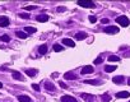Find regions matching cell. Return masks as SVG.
<instances>
[{
    "label": "cell",
    "instance_id": "1",
    "mask_svg": "<svg viewBox=\"0 0 130 102\" xmlns=\"http://www.w3.org/2000/svg\"><path fill=\"white\" fill-rule=\"evenodd\" d=\"M116 22H117L120 26H122V27H127V26L130 24V21H129V18H127L126 15H120V17H117V18H116Z\"/></svg>",
    "mask_w": 130,
    "mask_h": 102
},
{
    "label": "cell",
    "instance_id": "2",
    "mask_svg": "<svg viewBox=\"0 0 130 102\" xmlns=\"http://www.w3.org/2000/svg\"><path fill=\"white\" fill-rule=\"evenodd\" d=\"M78 5L83 7V8H96V4L93 2H91V0H79L78 2Z\"/></svg>",
    "mask_w": 130,
    "mask_h": 102
},
{
    "label": "cell",
    "instance_id": "3",
    "mask_svg": "<svg viewBox=\"0 0 130 102\" xmlns=\"http://www.w3.org/2000/svg\"><path fill=\"white\" fill-rule=\"evenodd\" d=\"M119 31H120V29H119L116 26H110V27H106V28L103 29V32H105V33H108V35H116Z\"/></svg>",
    "mask_w": 130,
    "mask_h": 102
},
{
    "label": "cell",
    "instance_id": "4",
    "mask_svg": "<svg viewBox=\"0 0 130 102\" xmlns=\"http://www.w3.org/2000/svg\"><path fill=\"white\" fill-rule=\"evenodd\" d=\"M43 87H45V89L48 91V92H54V91H55V86H54L51 82L45 80V82H43Z\"/></svg>",
    "mask_w": 130,
    "mask_h": 102
},
{
    "label": "cell",
    "instance_id": "5",
    "mask_svg": "<svg viewBox=\"0 0 130 102\" xmlns=\"http://www.w3.org/2000/svg\"><path fill=\"white\" fill-rule=\"evenodd\" d=\"M9 23H10V21L8 17H0V27H7V26H9Z\"/></svg>",
    "mask_w": 130,
    "mask_h": 102
},
{
    "label": "cell",
    "instance_id": "6",
    "mask_svg": "<svg viewBox=\"0 0 130 102\" xmlns=\"http://www.w3.org/2000/svg\"><path fill=\"white\" fill-rule=\"evenodd\" d=\"M62 45L68 46V47H74L75 46V42L73 40H70V38H64L62 40Z\"/></svg>",
    "mask_w": 130,
    "mask_h": 102
},
{
    "label": "cell",
    "instance_id": "7",
    "mask_svg": "<svg viewBox=\"0 0 130 102\" xmlns=\"http://www.w3.org/2000/svg\"><path fill=\"white\" fill-rule=\"evenodd\" d=\"M61 102H78V101L73 96H62L61 97Z\"/></svg>",
    "mask_w": 130,
    "mask_h": 102
},
{
    "label": "cell",
    "instance_id": "8",
    "mask_svg": "<svg viewBox=\"0 0 130 102\" xmlns=\"http://www.w3.org/2000/svg\"><path fill=\"white\" fill-rule=\"evenodd\" d=\"M64 78L68 79V80H74V79H77V75H75L73 72H68V73L64 74Z\"/></svg>",
    "mask_w": 130,
    "mask_h": 102
},
{
    "label": "cell",
    "instance_id": "9",
    "mask_svg": "<svg viewBox=\"0 0 130 102\" xmlns=\"http://www.w3.org/2000/svg\"><path fill=\"white\" fill-rule=\"evenodd\" d=\"M80 73H82V74H91V73H93V66L87 65V66H84V68L82 69Z\"/></svg>",
    "mask_w": 130,
    "mask_h": 102
},
{
    "label": "cell",
    "instance_id": "10",
    "mask_svg": "<svg viewBox=\"0 0 130 102\" xmlns=\"http://www.w3.org/2000/svg\"><path fill=\"white\" fill-rule=\"evenodd\" d=\"M129 96H130V93L126 92V91H122V92L116 93V98H127Z\"/></svg>",
    "mask_w": 130,
    "mask_h": 102
},
{
    "label": "cell",
    "instance_id": "11",
    "mask_svg": "<svg viewBox=\"0 0 130 102\" xmlns=\"http://www.w3.org/2000/svg\"><path fill=\"white\" fill-rule=\"evenodd\" d=\"M36 21H38V22H47V21H48V15H46V14H40V15L36 17Z\"/></svg>",
    "mask_w": 130,
    "mask_h": 102
},
{
    "label": "cell",
    "instance_id": "12",
    "mask_svg": "<svg viewBox=\"0 0 130 102\" xmlns=\"http://www.w3.org/2000/svg\"><path fill=\"white\" fill-rule=\"evenodd\" d=\"M18 101H19V102H32V99H31L28 96H24V94L18 96Z\"/></svg>",
    "mask_w": 130,
    "mask_h": 102
},
{
    "label": "cell",
    "instance_id": "13",
    "mask_svg": "<svg viewBox=\"0 0 130 102\" xmlns=\"http://www.w3.org/2000/svg\"><path fill=\"white\" fill-rule=\"evenodd\" d=\"M112 80H113V83H115V84H122L125 79H124V77H122V75H119V77H115Z\"/></svg>",
    "mask_w": 130,
    "mask_h": 102
},
{
    "label": "cell",
    "instance_id": "14",
    "mask_svg": "<svg viewBox=\"0 0 130 102\" xmlns=\"http://www.w3.org/2000/svg\"><path fill=\"white\" fill-rule=\"evenodd\" d=\"M37 69H27L26 70V74L28 75V77H35V75H37Z\"/></svg>",
    "mask_w": 130,
    "mask_h": 102
},
{
    "label": "cell",
    "instance_id": "15",
    "mask_svg": "<svg viewBox=\"0 0 130 102\" xmlns=\"http://www.w3.org/2000/svg\"><path fill=\"white\" fill-rule=\"evenodd\" d=\"M84 83H86V84H92V86H100V84H101L100 80H92V79H86Z\"/></svg>",
    "mask_w": 130,
    "mask_h": 102
},
{
    "label": "cell",
    "instance_id": "16",
    "mask_svg": "<svg viewBox=\"0 0 130 102\" xmlns=\"http://www.w3.org/2000/svg\"><path fill=\"white\" fill-rule=\"evenodd\" d=\"M38 53H40L41 55H45V54L47 53V46H46V45H41V46L38 47Z\"/></svg>",
    "mask_w": 130,
    "mask_h": 102
},
{
    "label": "cell",
    "instance_id": "17",
    "mask_svg": "<svg viewBox=\"0 0 130 102\" xmlns=\"http://www.w3.org/2000/svg\"><path fill=\"white\" fill-rule=\"evenodd\" d=\"M24 31H26L27 35H32V33H35L37 29H36L35 27H24Z\"/></svg>",
    "mask_w": 130,
    "mask_h": 102
},
{
    "label": "cell",
    "instance_id": "18",
    "mask_svg": "<svg viewBox=\"0 0 130 102\" xmlns=\"http://www.w3.org/2000/svg\"><path fill=\"white\" fill-rule=\"evenodd\" d=\"M86 37H87V33H84V32H79L75 35V40H84Z\"/></svg>",
    "mask_w": 130,
    "mask_h": 102
},
{
    "label": "cell",
    "instance_id": "19",
    "mask_svg": "<svg viewBox=\"0 0 130 102\" xmlns=\"http://www.w3.org/2000/svg\"><path fill=\"white\" fill-rule=\"evenodd\" d=\"M113 70H116V65H106L105 66V72H107V73H111Z\"/></svg>",
    "mask_w": 130,
    "mask_h": 102
},
{
    "label": "cell",
    "instance_id": "20",
    "mask_svg": "<svg viewBox=\"0 0 130 102\" xmlns=\"http://www.w3.org/2000/svg\"><path fill=\"white\" fill-rule=\"evenodd\" d=\"M52 48H54V51H56V53H59V51H62V50H64V47H62L61 45H59V43H55V45L52 46Z\"/></svg>",
    "mask_w": 130,
    "mask_h": 102
},
{
    "label": "cell",
    "instance_id": "21",
    "mask_svg": "<svg viewBox=\"0 0 130 102\" xmlns=\"http://www.w3.org/2000/svg\"><path fill=\"white\" fill-rule=\"evenodd\" d=\"M19 38H27V33L26 32H22V31H17V33H15Z\"/></svg>",
    "mask_w": 130,
    "mask_h": 102
},
{
    "label": "cell",
    "instance_id": "22",
    "mask_svg": "<svg viewBox=\"0 0 130 102\" xmlns=\"http://www.w3.org/2000/svg\"><path fill=\"white\" fill-rule=\"evenodd\" d=\"M13 78H14V79H18V80H21V79H22V75H21V73H19V72L14 70V72H13Z\"/></svg>",
    "mask_w": 130,
    "mask_h": 102
},
{
    "label": "cell",
    "instance_id": "23",
    "mask_svg": "<svg viewBox=\"0 0 130 102\" xmlns=\"http://www.w3.org/2000/svg\"><path fill=\"white\" fill-rule=\"evenodd\" d=\"M108 61H120V58L119 56H116V55H111V56H108Z\"/></svg>",
    "mask_w": 130,
    "mask_h": 102
},
{
    "label": "cell",
    "instance_id": "24",
    "mask_svg": "<svg viewBox=\"0 0 130 102\" xmlns=\"http://www.w3.org/2000/svg\"><path fill=\"white\" fill-rule=\"evenodd\" d=\"M101 98H102V101H103V102H110V99H111L110 94H107V93H106V94H102V96H101Z\"/></svg>",
    "mask_w": 130,
    "mask_h": 102
},
{
    "label": "cell",
    "instance_id": "25",
    "mask_svg": "<svg viewBox=\"0 0 130 102\" xmlns=\"http://www.w3.org/2000/svg\"><path fill=\"white\" fill-rule=\"evenodd\" d=\"M0 40H2L3 42H9V41H10V37H9L8 35H3L2 37H0Z\"/></svg>",
    "mask_w": 130,
    "mask_h": 102
},
{
    "label": "cell",
    "instance_id": "26",
    "mask_svg": "<svg viewBox=\"0 0 130 102\" xmlns=\"http://www.w3.org/2000/svg\"><path fill=\"white\" fill-rule=\"evenodd\" d=\"M82 98H83V99H86V101H87V99H92V98H93V97H92V96H91V94H86V93H83V94H82Z\"/></svg>",
    "mask_w": 130,
    "mask_h": 102
},
{
    "label": "cell",
    "instance_id": "27",
    "mask_svg": "<svg viewBox=\"0 0 130 102\" xmlns=\"http://www.w3.org/2000/svg\"><path fill=\"white\" fill-rule=\"evenodd\" d=\"M19 17L23 18V19H28V18H29V14H28V13H21Z\"/></svg>",
    "mask_w": 130,
    "mask_h": 102
},
{
    "label": "cell",
    "instance_id": "28",
    "mask_svg": "<svg viewBox=\"0 0 130 102\" xmlns=\"http://www.w3.org/2000/svg\"><path fill=\"white\" fill-rule=\"evenodd\" d=\"M101 63H102V58H97V59L94 60V64H96V65H100Z\"/></svg>",
    "mask_w": 130,
    "mask_h": 102
},
{
    "label": "cell",
    "instance_id": "29",
    "mask_svg": "<svg viewBox=\"0 0 130 102\" xmlns=\"http://www.w3.org/2000/svg\"><path fill=\"white\" fill-rule=\"evenodd\" d=\"M89 21H91V23H94V22L97 21V18H96L94 15H89Z\"/></svg>",
    "mask_w": 130,
    "mask_h": 102
},
{
    "label": "cell",
    "instance_id": "30",
    "mask_svg": "<svg viewBox=\"0 0 130 102\" xmlns=\"http://www.w3.org/2000/svg\"><path fill=\"white\" fill-rule=\"evenodd\" d=\"M108 22H110V19H108V18H103V19L101 21V23H102V24H107Z\"/></svg>",
    "mask_w": 130,
    "mask_h": 102
},
{
    "label": "cell",
    "instance_id": "31",
    "mask_svg": "<svg viewBox=\"0 0 130 102\" xmlns=\"http://www.w3.org/2000/svg\"><path fill=\"white\" fill-rule=\"evenodd\" d=\"M32 88H33L35 91H37V92L40 91V86H38V84H32Z\"/></svg>",
    "mask_w": 130,
    "mask_h": 102
},
{
    "label": "cell",
    "instance_id": "32",
    "mask_svg": "<svg viewBox=\"0 0 130 102\" xmlns=\"http://www.w3.org/2000/svg\"><path fill=\"white\" fill-rule=\"evenodd\" d=\"M33 9H36V7H33V5H31V7H26V8H24V10H33Z\"/></svg>",
    "mask_w": 130,
    "mask_h": 102
},
{
    "label": "cell",
    "instance_id": "33",
    "mask_svg": "<svg viewBox=\"0 0 130 102\" xmlns=\"http://www.w3.org/2000/svg\"><path fill=\"white\" fill-rule=\"evenodd\" d=\"M60 87H61V88H65V89H67V88H68V86H67V84H65L64 82H60Z\"/></svg>",
    "mask_w": 130,
    "mask_h": 102
},
{
    "label": "cell",
    "instance_id": "34",
    "mask_svg": "<svg viewBox=\"0 0 130 102\" xmlns=\"http://www.w3.org/2000/svg\"><path fill=\"white\" fill-rule=\"evenodd\" d=\"M64 10H67L64 7H59V8H57V12H60V13H61V12H64Z\"/></svg>",
    "mask_w": 130,
    "mask_h": 102
},
{
    "label": "cell",
    "instance_id": "35",
    "mask_svg": "<svg viewBox=\"0 0 130 102\" xmlns=\"http://www.w3.org/2000/svg\"><path fill=\"white\" fill-rule=\"evenodd\" d=\"M51 77H52V78H57V77H59V73H52Z\"/></svg>",
    "mask_w": 130,
    "mask_h": 102
},
{
    "label": "cell",
    "instance_id": "36",
    "mask_svg": "<svg viewBox=\"0 0 130 102\" xmlns=\"http://www.w3.org/2000/svg\"><path fill=\"white\" fill-rule=\"evenodd\" d=\"M127 84H129V86H130V78H129V79H127Z\"/></svg>",
    "mask_w": 130,
    "mask_h": 102
},
{
    "label": "cell",
    "instance_id": "37",
    "mask_svg": "<svg viewBox=\"0 0 130 102\" xmlns=\"http://www.w3.org/2000/svg\"><path fill=\"white\" fill-rule=\"evenodd\" d=\"M3 87V83H0V88H2Z\"/></svg>",
    "mask_w": 130,
    "mask_h": 102
}]
</instances>
